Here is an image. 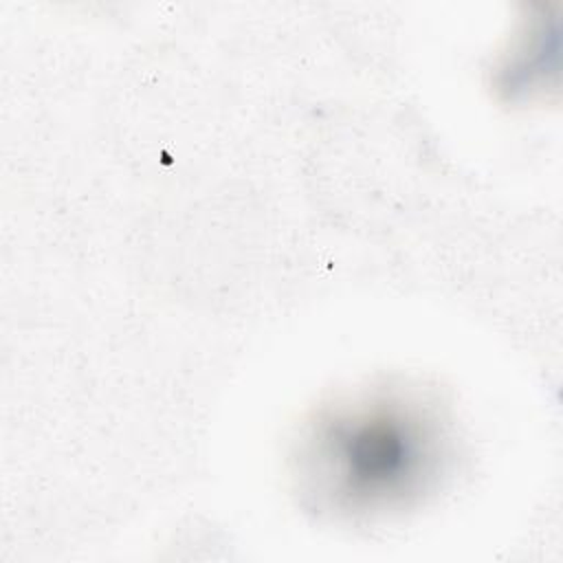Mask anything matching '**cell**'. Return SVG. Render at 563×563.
<instances>
[{
	"mask_svg": "<svg viewBox=\"0 0 563 563\" xmlns=\"http://www.w3.org/2000/svg\"><path fill=\"white\" fill-rule=\"evenodd\" d=\"M556 44V18H545V11L528 18L495 64L493 88L499 99L521 103L545 97L554 88Z\"/></svg>",
	"mask_w": 563,
	"mask_h": 563,
	"instance_id": "2",
	"label": "cell"
},
{
	"mask_svg": "<svg viewBox=\"0 0 563 563\" xmlns=\"http://www.w3.org/2000/svg\"><path fill=\"white\" fill-rule=\"evenodd\" d=\"M451 440L438 405L413 387L376 385L321 405L301 427L292 477L334 517L405 510L435 488Z\"/></svg>",
	"mask_w": 563,
	"mask_h": 563,
	"instance_id": "1",
	"label": "cell"
}]
</instances>
